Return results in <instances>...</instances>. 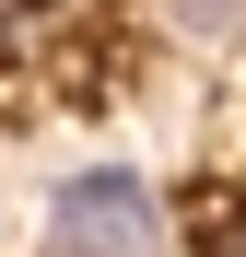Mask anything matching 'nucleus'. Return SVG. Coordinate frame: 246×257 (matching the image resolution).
Masks as SVG:
<instances>
[{"label":"nucleus","instance_id":"f257e3e1","mask_svg":"<svg viewBox=\"0 0 246 257\" xmlns=\"http://www.w3.org/2000/svg\"><path fill=\"white\" fill-rule=\"evenodd\" d=\"M47 257H164V199L129 164H82L47 187Z\"/></svg>","mask_w":246,"mask_h":257},{"label":"nucleus","instance_id":"f03ea898","mask_svg":"<svg viewBox=\"0 0 246 257\" xmlns=\"http://www.w3.org/2000/svg\"><path fill=\"white\" fill-rule=\"evenodd\" d=\"M164 24L188 47H246V0H164Z\"/></svg>","mask_w":246,"mask_h":257}]
</instances>
